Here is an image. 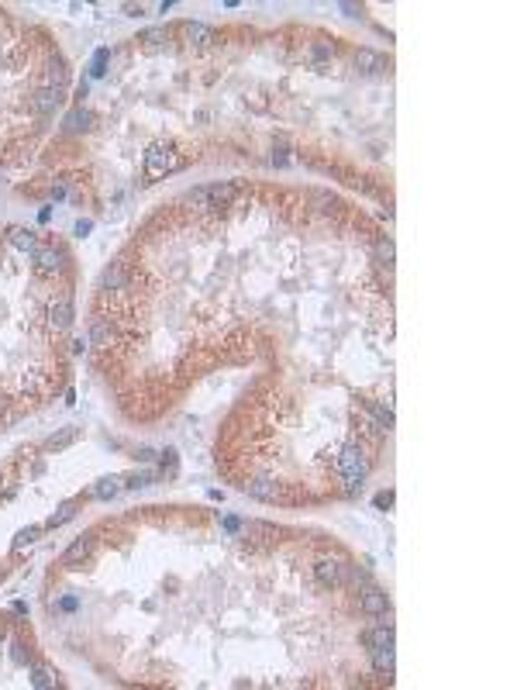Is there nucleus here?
I'll return each mask as SVG.
<instances>
[{
    "label": "nucleus",
    "instance_id": "nucleus-32",
    "mask_svg": "<svg viewBox=\"0 0 517 690\" xmlns=\"http://www.w3.org/2000/svg\"><path fill=\"white\" fill-rule=\"evenodd\" d=\"M138 460H142V462H152V460H156V449H149V446H145V449H138Z\"/></svg>",
    "mask_w": 517,
    "mask_h": 690
},
{
    "label": "nucleus",
    "instance_id": "nucleus-21",
    "mask_svg": "<svg viewBox=\"0 0 517 690\" xmlns=\"http://www.w3.org/2000/svg\"><path fill=\"white\" fill-rule=\"evenodd\" d=\"M156 476H159L156 469H135V473L124 476V487H128V490H142V487H149Z\"/></svg>",
    "mask_w": 517,
    "mask_h": 690
},
{
    "label": "nucleus",
    "instance_id": "nucleus-31",
    "mask_svg": "<svg viewBox=\"0 0 517 690\" xmlns=\"http://www.w3.org/2000/svg\"><path fill=\"white\" fill-rule=\"evenodd\" d=\"M49 197H52V200H62V197H66V186H62V183H52Z\"/></svg>",
    "mask_w": 517,
    "mask_h": 690
},
{
    "label": "nucleus",
    "instance_id": "nucleus-20",
    "mask_svg": "<svg viewBox=\"0 0 517 690\" xmlns=\"http://www.w3.org/2000/svg\"><path fill=\"white\" fill-rule=\"evenodd\" d=\"M335 52H338V45H335V42H314V45L307 49V59H310L314 66H321L324 59H335Z\"/></svg>",
    "mask_w": 517,
    "mask_h": 690
},
{
    "label": "nucleus",
    "instance_id": "nucleus-6",
    "mask_svg": "<svg viewBox=\"0 0 517 690\" xmlns=\"http://www.w3.org/2000/svg\"><path fill=\"white\" fill-rule=\"evenodd\" d=\"M49 321H52L56 332H66L73 325V297H69V290H62L56 300L49 304Z\"/></svg>",
    "mask_w": 517,
    "mask_h": 690
},
{
    "label": "nucleus",
    "instance_id": "nucleus-16",
    "mask_svg": "<svg viewBox=\"0 0 517 690\" xmlns=\"http://www.w3.org/2000/svg\"><path fill=\"white\" fill-rule=\"evenodd\" d=\"M7 242H10L14 249H21V252H35V249H38V231H31V228H10V231H7Z\"/></svg>",
    "mask_w": 517,
    "mask_h": 690
},
{
    "label": "nucleus",
    "instance_id": "nucleus-11",
    "mask_svg": "<svg viewBox=\"0 0 517 690\" xmlns=\"http://www.w3.org/2000/svg\"><path fill=\"white\" fill-rule=\"evenodd\" d=\"M59 104H62V90H56V87H42V90L31 97V108H35L38 115H52Z\"/></svg>",
    "mask_w": 517,
    "mask_h": 690
},
{
    "label": "nucleus",
    "instance_id": "nucleus-8",
    "mask_svg": "<svg viewBox=\"0 0 517 690\" xmlns=\"http://www.w3.org/2000/svg\"><path fill=\"white\" fill-rule=\"evenodd\" d=\"M179 31H183V38H186L190 45H214V42H218V31H214V28H207V24H193V21H186Z\"/></svg>",
    "mask_w": 517,
    "mask_h": 690
},
{
    "label": "nucleus",
    "instance_id": "nucleus-14",
    "mask_svg": "<svg viewBox=\"0 0 517 690\" xmlns=\"http://www.w3.org/2000/svg\"><path fill=\"white\" fill-rule=\"evenodd\" d=\"M80 435H83V428L69 425V428H62V432H56V435H49V439H45V449H49V453H62V449H69Z\"/></svg>",
    "mask_w": 517,
    "mask_h": 690
},
{
    "label": "nucleus",
    "instance_id": "nucleus-3",
    "mask_svg": "<svg viewBox=\"0 0 517 690\" xmlns=\"http://www.w3.org/2000/svg\"><path fill=\"white\" fill-rule=\"evenodd\" d=\"M314 580L324 587V590H338L345 580V566L338 559H331V556H324V559H317L314 563Z\"/></svg>",
    "mask_w": 517,
    "mask_h": 690
},
{
    "label": "nucleus",
    "instance_id": "nucleus-25",
    "mask_svg": "<svg viewBox=\"0 0 517 690\" xmlns=\"http://www.w3.org/2000/svg\"><path fill=\"white\" fill-rule=\"evenodd\" d=\"M218 521H221V528H225L228 535H241V524H245V521H238V518H231V515H218Z\"/></svg>",
    "mask_w": 517,
    "mask_h": 690
},
{
    "label": "nucleus",
    "instance_id": "nucleus-33",
    "mask_svg": "<svg viewBox=\"0 0 517 690\" xmlns=\"http://www.w3.org/2000/svg\"><path fill=\"white\" fill-rule=\"evenodd\" d=\"M87 345H90V339H76V342H73V352L80 355V352H87Z\"/></svg>",
    "mask_w": 517,
    "mask_h": 690
},
{
    "label": "nucleus",
    "instance_id": "nucleus-18",
    "mask_svg": "<svg viewBox=\"0 0 517 690\" xmlns=\"http://www.w3.org/2000/svg\"><path fill=\"white\" fill-rule=\"evenodd\" d=\"M90 128V111H83V108H73L66 121H62V131L66 135H76V131H87Z\"/></svg>",
    "mask_w": 517,
    "mask_h": 690
},
{
    "label": "nucleus",
    "instance_id": "nucleus-28",
    "mask_svg": "<svg viewBox=\"0 0 517 690\" xmlns=\"http://www.w3.org/2000/svg\"><path fill=\"white\" fill-rule=\"evenodd\" d=\"M90 231H93V221H76V228H73V235H76V238H87Z\"/></svg>",
    "mask_w": 517,
    "mask_h": 690
},
{
    "label": "nucleus",
    "instance_id": "nucleus-26",
    "mask_svg": "<svg viewBox=\"0 0 517 690\" xmlns=\"http://www.w3.org/2000/svg\"><path fill=\"white\" fill-rule=\"evenodd\" d=\"M107 56H111L107 49H100V52L93 56V66H90V76H104V62H107Z\"/></svg>",
    "mask_w": 517,
    "mask_h": 690
},
{
    "label": "nucleus",
    "instance_id": "nucleus-9",
    "mask_svg": "<svg viewBox=\"0 0 517 690\" xmlns=\"http://www.w3.org/2000/svg\"><path fill=\"white\" fill-rule=\"evenodd\" d=\"M241 490H245V494H252V497H259V501H276V497H280V490H276V483H273L269 476L245 480V483H241Z\"/></svg>",
    "mask_w": 517,
    "mask_h": 690
},
{
    "label": "nucleus",
    "instance_id": "nucleus-7",
    "mask_svg": "<svg viewBox=\"0 0 517 690\" xmlns=\"http://www.w3.org/2000/svg\"><path fill=\"white\" fill-rule=\"evenodd\" d=\"M241 193V186L238 183H207V207H228L231 200Z\"/></svg>",
    "mask_w": 517,
    "mask_h": 690
},
{
    "label": "nucleus",
    "instance_id": "nucleus-23",
    "mask_svg": "<svg viewBox=\"0 0 517 690\" xmlns=\"http://www.w3.org/2000/svg\"><path fill=\"white\" fill-rule=\"evenodd\" d=\"M38 535H42V528H38V524H28V528H21V531L14 535V549H24V545H31Z\"/></svg>",
    "mask_w": 517,
    "mask_h": 690
},
{
    "label": "nucleus",
    "instance_id": "nucleus-12",
    "mask_svg": "<svg viewBox=\"0 0 517 690\" xmlns=\"http://www.w3.org/2000/svg\"><path fill=\"white\" fill-rule=\"evenodd\" d=\"M124 284H128V266L117 259V263H111L107 270H104V280H100V290H107V293H114V290H124Z\"/></svg>",
    "mask_w": 517,
    "mask_h": 690
},
{
    "label": "nucleus",
    "instance_id": "nucleus-17",
    "mask_svg": "<svg viewBox=\"0 0 517 690\" xmlns=\"http://www.w3.org/2000/svg\"><path fill=\"white\" fill-rule=\"evenodd\" d=\"M124 490V480L121 476H104V480H97V487L90 490V497H97V501H111L114 494Z\"/></svg>",
    "mask_w": 517,
    "mask_h": 690
},
{
    "label": "nucleus",
    "instance_id": "nucleus-4",
    "mask_svg": "<svg viewBox=\"0 0 517 690\" xmlns=\"http://www.w3.org/2000/svg\"><path fill=\"white\" fill-rule=\"evenodd\" d=\"M359 608H362L369 618H383V615L390 611V597H387V590H383V587L369 583V587L362 590V601H359Z\"/></svg>",
    "mask_w": 517,
    "mask_h": 690
},
{
    "label": "nucleus",
    "instance_id": "nucleus-2",
    "mask_svg": "<svg viewBox=\"0 0 517 690\" xmlns=\"http://www.w3.org/2000/svg\"><path fill=\"white\" fill-rule=\"evenodd\" d=\"M183 163H186V159L176 156V149H172L170 142H156V145L145 152V172H149L152 179H156V176H166V172L183 170Z\"/></svg>",
    "mask_w": 517,
    "mask_h": 690
},
{
    "label": "nucleus",
    "instance_id": "nucleus-24",
    "mask_svg": "<svg viewBox=\"0 0 517 690\" xmlns=\"http://www.w3.org/2000/svg\"><path fill=\"white\" fill-rule=\"evenodd\" d=\"M76 515V504H62L56 515H49V521H45V528H59V524H66L69 518Z\"/></svg>",
    "mask_w": 517,
    "mask_h": 690
},
{
    "label": "nucleus",
    "instance_id": "nucleus-13",
    "mask_svg": "<svg viewBox=\"0 0 517 690\" xmlns=\"http://www.w3.org/2000/svg\"><path fill=\"white\" fill-rule=\"evenodd\" d=\"M90 549H93V535H90V531H83V535H76V542L62 552V563H69V566H73V563L87 559V556H90Z\"/></svg>",
    "mask_w": 517,
    "mask_h": 690
},
{
    "label": "nucleus",
    "instance_id": "nucleus-1",
    "mask_svg": "<svg viewBox=\"0 0 517 690\" xmlns=\"http://www.w3.org/2000/svg\"><path fill=\"white\" fill-rule=\"evenodd\" d=\"M338 469L345 476V494L355 497L362 490L366 476H369V456H366L362 442H345L342 453H338Z\"/></svg>",
    "mask_w": 517,
    "mask_h": 690
},
{
    "label": "nucleus",
    "instance_id": "nucleus-30",
    "mask_svg": "<svg viewBox=\"0 0 517 690\" xmlns=\"http://www.w3.org/2000/svg\"><path fill=\"white\" fill-rule=\"evenodd\" d=\"M124 14H128V17H142L145 7H142V3H124Z\"/></svg>",
    "mask_w": 517,
    "mask_h": 690
},
{
    "label": "nucleus",
    "instance_id": "nucleus-22",
    "mask_svg": "<svg viewBox=\"0 0 517 690\" xmlns=\"http://www.w3.org/2000/svg\"><path fill=\"white\" fill-rule=\"evenodd\" d=\"M31 684H35L38 690H45V687H52V684H56V677H52V670H49V666L35 663V666H31Z\"/></svg>",
    "mask_w": 517,
    "mask_h": 690
},
{
    "label": "nucleus",
    "instance_id": "nucleus-10",
    "mask_svg": "<svg viewBox=\"0 0 517 690\" xmlns=\"http://www.w3.org/2000/svg\"><path fill=\"white\" fill-rule=\"evenodd\" d=\"M369 656H373V666H376V673H383V677H394V663H397V652H394V645H373V649H369Z\"/></svg>",
    "mask_w": 517,
    "mask_h": 690
},
{
    "label": "nucleus",
    "instance_id": "nucleus-29",
    "mask_svg": "<svg viewBox=\"0 0 517 690\" xmlns=\"http://www.w3.org/2000/svg\"><path fill=\"white\" fill-rule=\"evenodd\" d=\"M394 504V490H383V494H376V508H390Z\"/></svg>",
    "mask_w": 517,
    "mask_h": 690
},
{
    "label": "nucleus",
    "instance_id": "nucleus-19",
    "mask_svg": "<svg viewBox=\"0 0 517 690\" xmlns=\"http://www.w3.org/2000/svg\"><path fill=\"white\" fill-rule=\"evenodd\" d=\"M373 252H376V263L390 266V263H394V256H397V249H394V238H387V235H376V238H373Z\"/></svg>",
    "mask_w": 517,
    "mask_h": 690
},
{
    "label": "nucleus",
    "instance_id": "nucleus-15",
    "mask_svg": "<svg viewBox=\"0 0 517 690\" xmlns=\"http://www.w3.org/2000/svg\"><path fill=\"white\" fill-rule=\"evenodd\" d=\"M383 66H387V59L380 56L376 49H359V52H355V69H359V73H369V76H373V73H380Z\"/></svg>",
    "mask_w": 517,
    "mask_h": 690
},
{
    "label": "nucleus",
    "instance_id": "nucleus-27",
    "mask_svg": "<svg viewBox=\"0 0 517 690\" xmlns=\"http://www.w3.org/2000/svg\"><path fill=\"white\" fill-rule=\"evenodd\" d=\"M166 35H170L166 28H152V31H145V35H142V42H149V45H159Z\"/></svg>",
    "mask_w": 517,
    "mask_h": 690
},
{
    "label": "nucleus",
    "instance_id": "nucleus-5",
    "mask_svg": "<svg viewBox=\"0 0 517 690\" xmlns=\"http://www.w3.org/2000/svg\"><path fill=\"white\" fill-rule=\"evenodd\" d=\"M62 259H66V252L59 245H38L35 249V270L42 277H56L59 270H62Z\"/></svg>",
    "mask_w": 517,
    "mask_h": 690
}]
</instances>
